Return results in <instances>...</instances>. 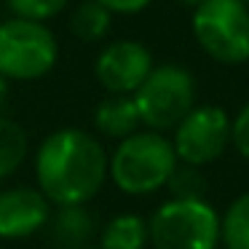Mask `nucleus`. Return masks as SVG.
<instances>
[{
  "mask_svg": "<svg viewBox=\"0 0 249 249\" xmlns=\"http://www.w3.org/2000/svg\"><path fill=\"white\" fill-rule=\"evenodd\" d=\"M38 190L51 206H86L107 179V153L83 129H56L35 150Z\"/></svg>",
  "mask_w": 249,
  "mask_h": 249,
  "instance_id": "f257e3e1",
  "label": "nucleus"
},
{
  "mask_svg": "<svg viewBox=\"0 0 249 249\" xmlns=\"http://www.w3.org/2000/svg\"><path fill=\"white\" fill-rule=\"evenodd\" d=\"M177 163L172 140L145 129L121 140L118 147L107 156V177L124 193L147 196L166 188Z\"/></svg>",
  "mask_w": 249,
  "mask_h": 249,
  "instance_id": "f03ea898",
  "label": "nucleus"
},
{
  "mask_svg": "<svg viewBox=\"0 0 249 249\" xmlns=\"http://www.w3.org/2000/svg\"><path fill=\"white\" fill-rule=\"evenodd\" d=\"M131 99L140 113V124L147 126V131H174V126L196 107V81L179 65H158Z\"/></svg>",
  "mask_w": 249,
  "mask_h": 249,
  "instance_id": "7ed1b4c3",
  "label": "nucleus"
},
{
  "mask_svg": "<svg viewBox=\"0 0 249 249\" xmlns=\"http://www.w3.org/2000/svg\"><path fill=\"white\" fill-rule=\"evenodd\" d=\"M59 59V43L43 22L6 19L0 24V75L6 81H38Z\"/></svg>",
  "mask_w": 249,
  "mask_h": 249,
  "instance_id": "20e7f679",
  "label": "nucleus"
},
{
  "mask_svg": "<svg viewBox=\"0 0 249 249\" xmlns=\"http://www.w3.org/2000/svg\"><path fill=\"white\" fill-rule=\"evenodd\" d=\"M147 241L156 249H214L220 214L206 201H163L147 220Z\"/></svg>",
  "mask_w": 249,
  "mask_h": 249,
  "instance_id": "39448f33",
  "label": "nucleus"
},
{
  "mask_svg": "<svg viewBox=\"0 0 249 249\" xmlns=\"http://www.w3.org/2000/svg\"><path fill=\"white\" fill-rule=\"evenodd\" d=\"M193 35L220 65L249 62V8L238 0H206L193 8Z\"/></svg>",
  "mask_w": 249,
  "mask_h": 249,
  "instance_id": "423d86ee",
  "label": "nucleus"
},
{
  "mask_svg": "<svg viewBox=\"0 0 249 249\" xmlns=\"http://www.w3.org/2000/svg\"><path fill=\"white\" fill-rule=\"evenodd\" d=\"M231 145V118L217 105H196L177 126H174L172 147L179 163L185 166H206L214 163Z\"/></svg>",
  "mask_w": 249,
  "mask_h": 249,
  "instance_id": "0eeeda50",
  "label": "nucleus"
},
{
  "mask_svg": "<svg viewBox=\"0 0 249 249\" xmlns=\"http://www.w3.org/2000/svg\"><path fill=\"white\" fill-rule=\"evenodd\" d=\"M153 70V54L140 40H113L99 51L94 75L113 97H131Z\"/></svg>",
  "mask_w": 249,
  "mask_h": 249,
  "instance_id": "6e6552de",
  "label": "nucleus"
},
{
  "mask_svg": "<svg viewBox=\"0 0 249 249\" xmlns=\"http://www.w3.org/2000/svg\"><path fill=\"white\" fill-rule=\"evenodd\" d=\"M51 220V204L38 188L17 185L0 190V238L22 241L43 231Z\"/></svg>",
  "mask_w": 249,
  "mask_h": 249,
  "instance_id": "1a4fd4ad",
  "label": "nucleus"
},
{
  "mask_svg": "<svg viewBox=\"0 0 249 249\" xmlns=\"http://www.w3.org/2000/svg\"><path fill=\"white\" fill-rule=\"evenodd\" d=\"M46 228L51 231V241L56 249H86L97 231L86 206H62L56 214H51Z\"/></svg>",
  "mask_w": 249,
  "mask_h": 249,
  "instance_id": "9d476101",
  "label": "nucleus"
},
{
  "mask_svg": "<svg viewBox=\"0 0 249 249\" xmlns=\"http://www.w3.org/2000/svg\"><path fill=\"white\" fill-rule=\"evenodd\" d=\"M140 126V113H137V105L131 97H113L110 94L94 110V129L110 140H126V137L137 134Z\"/></svg>",
  "mask_w": 249,
  "mask_h": 249,
  "instance_id": "9b49d317",
  "label": "nucleus"
},
{
  "mask_svg": "<svg viewBox=\"0 0 249 249\" xmlns=\"http://www.w3.org/2000/svg\"><path fill=\"white\" fill-rule=\"evenodd\" d=\"M147 220L134 212L115 214L105 222L99 233V249H145Z\"/></svg>",
  "mask_w": 249,
  "mask_h": 249,
  "instance_id": "f8f14e48",
  "label": "nucleus"
},
{
  "mask_svg": "<svg viewBox=\"0 0 249 249\" xmlns=\"http://www.w3.org/2000/svg\"><path fill=\"white\" fill-rule=\"evenodd\" d=\"M27 153H30L27 131L8 115H0V179L11 177L24 163Z\"/></svg>",
  "mask_w": 249,
  "mask_h": 249,
  "instance_id": "ddd939ff",
  "label": "nucleus"
},
{
  "mask_svg": "<svg viewBox=\"0 0 249 249\" xmlns=\"http://www.w3.org/2000/svg\"><path fill=\"white\" fill-rule=\"evenodd\" d=\"M110 24H113V14L102 3H97V0H83L70 17L72 35L78 40H83V43H97V40H102L110 33Z\"/></svg>",
  "mask_w": 249,
  "mask_h": 249,
  "instance_id": "4468645a",
  "label": "nucleus"
},
{
  "mask_svg": "<svg viewBox=\"0 0 249 249\" xmlns=\"http://www.w3.org/2000/svg\"><path fill=\"white\" fill-rule=\"evenodd\" d=\"M220 241L225 249H249V193L238 196L220 217Z\"/></svg>",
  "mask_w": 249,
  "mask_h": 249,
  "instance_id": "2eb2a0df",
  "label": "nucleus"
},
{
  "mask_svg": "<svg viewBox=\"0 0 249 249\" xmlns=\"http://www.w3.org/2000/svg\"><path fill=\"white\" fill-rule=\"evenodd\" d=\"M166 188H169V193H172L174 201H204L206 179H204V174H201V169L177 163V169L172 172Z\"/></svg>",
  "mask_w": 249,
  "mask_h": 249,
  "instance_id": "dca6fc26",
  "label": "nucleus"
},
{
  "mask_svg": "<svg viewBox=\"0 0 249 249\" xmlns=\"http://www.w3.org/2000/svg\"><path fill=\"white\" fill-rule=\"evenodd\" d=\"M70 0H6V6L17 19H30V22H49L51 17L62 14Z\"/></svg>",
  "mask_w": 249,
  "mask_h": 249,
  "instance_id": "f3484780",
  "label": "nucleus"
},
{
  "mask_svg": "<svg viewBox=\"0 0 249 249\" xmlns=\"http://www.w3.org/2000/svg\"><path fill=\"white\" fill-rule=\"evenodd\" d=\"M231 142L238 150V156H244L249 161V102L238 110V115L231 121Z\"/></svg>",
  "mask_w": 249,
  "mask_h": 249,
  "instance_id": "a211bd4d",
  "label": "nucleus"
},
{
  "mask_svg": "<svg viewBox=\"0 0 249 249\" xmlns=\"http://www.w3.org/2000/svg\"><path fill=\"white\" fill-rule=\"evenodd\" d=\"M97 3H102L110 14H140L153 0H97Z\"/></svg>",
  "mask_w": 249,
  "mask_h": 249,
  "instance_id": "6ab92c4d",
  "label": "nucleus"
},
{
  "mask_svg": "<svg viewBox=\"0 0 249 249\" xmlns=\"http://www.w3.org/2000/svg\"><path fill=\"white\" fill-rule=\"evenodd\" d=\"M6 102H8V81L0 75V115H3V107H6Z\"/></svg>",
  "mask_w": 249,
  "mask_h": 249,
  "instance_id": "aec40b11",
  "label": "nucleus"
},
{
  "mask_svg": "<svg viewBox=\"0 0 249 249\" xmlns=\"http://www.w3.org/2000/svg\"><path fill=\"white\" fill-rule=\"evenodd\" d=\"M179 3H182V6H190V8H198L201 3H206V0H179Z\"/></svg>",
  "mask_w": 249,
  "mask_h": 249,
  "instance_id": "412c9836",
  "label": "nucleus"
},
{
  "mask_svg": "<svg viewBox=\"0 0 249 249\" xmlns=\"http://www.w3.org/2000/svg\"><path fill=\"white\" fill-rule=\"evenodd\" d=\"M238 3H244V6H247V8H249V0H238Z\"/></svg>",
  "mask_w": 249,
  "mask_h": 249,
  "instance_id": "4be33fe9",
  "label": "nucleus"
}]
</instances>
